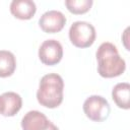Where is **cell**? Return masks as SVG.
<instances>
[{
	"mask_svg": "<svg viewBox=\"0 0 130 130\" xmlns=\"http://www.w3.org/2000/svg\"><path fill=\"white\" fill-rule=\"evenodd\" d=\"M95 56L98 61V72L102 77H117L126 69L125 60L120 57L117 47L110 42L101 44Z\"/></svg>",
	"mask_w": 130,
	"mask_h": 130,
	"instance_id": "cell-1",
	"label": "cell"
},
{
	"mask_svg": "<svg viewBox=\"0 0 130 130\" xmlns=\"http://www.w3.org/2000/svg\"><path fill=\"white\" fill-rule=\"evenodd\" d=\"M63 78L57 73H49L44 75L39 84L37 91V100L41 106L54 109L63 102Z\"/></svg>",
	"mask_w": 130,
	"mask_h": 130,
	"instance_id": "cell-2",
	"label": "cell"
},
{
	"mask_svg": "<svg viewBox=\"0 0 130 130\" xmlns=\"http://www.w3.org/2000/svg\"><path fill=\"white\" fill-rule=\"evenodd\" d=\"M95 28L87 21H75L69 28V39L77 48L90 47L95 40Z\"/></svg>",
	"mask_w": 130,
	"mask_h": 130,
	"instance_id": "cell-3",
	"label": "cell"
},
{
	"mask_svg": "<svg viewBox=\"0 0 130 130\" xmlns=\"http://www.w3.org/2000/svg\"><path fill=\"white\" fill-rule=\"evenodd\" d=\"M82 109L85 116L94 122H103L107 120L111 112L109 102L98 94L88 96L84 101Z\"/></svg>",
	"mask_w": 130,
	"mask_h": 130,
	"instance_id": "cell-4",
	"label": "cell"
},
{
	"mask_svg": "<svg viewBox=\"0 0 130 130\" xmlns=\"http://www.w3.org/2000/svg\"><path fill=\"white\" fill-rule=\"evenodd\" d=\"M63 57V48L60 42L51 39L42 43L39 48V58L45 65H55L61 61Z\"/></svg>",
	"mask_w": 130,
	"mask_h": 130,
	"instance_id": "cell-5",
	"label": "cell"
},
{
	"mask_svg": "<svg viewBox=\"0 0 130 130\" xmlns=\"http://www.w3.org/2000/svg\"><path fill=\"white\" fill-rule=\"evenodd\" d=\"M22 130H59L56 125L48 120L40 111H29L21 119Z\"/></svg>",
	"mask_w": 130,
	"mask_h": 130,
	"instance_id": "cell-6",
	"label": "cell"
},
{
	"mask_svg": "<svg viewBox=\"0 0 130 130\" xmlns=\"http://www.w3.org/2000/svg\"><path fill=\"white\" fill-rule=\"evenodd\" d=\"M66 23L65 15L58 10H48L42 14L39 19L40 27L48 34L60 31Z\"/></svg>",
	"mask_w": 130,
	"mask_h": 130,
	"instance_id": "cell-7",
	"label": "cell"
},
{
	"mask_svg": "<svg viewBox=\"0 0 130 130\" xmlns=\"http://www.w3.org/2000/svg\"><path fill=\"white\" fill-rule=\"evenodd\" d=\"M22 106L21 96L14 91H6L0 94V114L12 117L19 112Z\"/></svg>",
	"mask_w": 130,
	"mask_h": 130,
	"instance_id": "cell-8",
	"label": "cell"
},
{
	"mask_svg": "<svg viewBox=\"0 0 130 130\" xmlns=\"http://www.w3.org/2000/svg\"><path fill=\"white\" fill-rule=\"evenodd\" d=\"M36 11L37 6L32 0H13L10 3V12L18 19H30Z\"/></svg>",
	"mask_w": 130,
	"mask_h": 130,
	"instance_id": "cell-9",
	"label": "cell"
},
{
	"mask_svg": "<svg viewBox=\"0 0 130 130\" xmlns=\"http://www.w3.org/2000/svg\"><path fill=\"white\" fill-rule=\"evenodd\" d=\"M112 99L119 108L128 110L130 108V84L128 82L117 83L113 87Z\"/></svg>",
	"mask_w": 130,
	"mask_h": 130,
	"instance_id": "cell-10",
	"label": "cell"
},
{
	"mask_svg": "<svg viewBox=\"0 0 130 130\" xmlns=\"http://www.w3.org/2000/svg\"><path fill=\"white\" fill-rule=\"evenodd\" d=\"M16 68V59L13 53L7 50H0V77L12 75Z\"/></svg>",
	"mask_w": 130,
	"mask_h": 130,
	"instance_id": "cell-11",
	"label": "cell"
},
{
	"mask_svg": "<svg viewBox=\"0 0 130 130\" xmlns=\"http://www.w3.org/2000/svg\"><path fill=\"white\" fill-rule=\"evenodd\" d=\"M65 5L70 12L74 14H82L90 9L92 0H66Z\"/></svg>",
	"mask_w": 130,
	"mask_h": 130,
	"instance_id": "cell-12",
	"label": "cell"
}]
</instances>
